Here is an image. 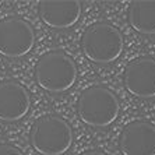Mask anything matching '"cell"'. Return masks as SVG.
<instances>
[{"mask_svg": "<svg viewBox=\"0 0 155 155\" xmlns=\"http://www.w3.org/2000/svg\"><path fill=\"white\" fill-rule=\"evenodd\" d=\"M35 80L48 92H64L77 80V66L69 54L61 51H51L42 54L35 66Z\"/></svg>", "mask_w": 155, "mask_h": 155, "instance_id": "6da1fadb", "label": "cell"}, {"mask_svg": "<svg viewBox=\"0 0 155 155\" xmlns=\"http://www.w3.org/2000/svg\"><path fill=\"white\" fill-rule=\"evenodd\" d=\"M119 99L112 91L102 85H92L83 91L77 102V113L85 124L106 127L119 116Z\"/></svg>", "mask_w": 155, "mask_h": 155, "instance_id": "7a4b0ae2", "label": "cell"}, {"mask_svg": "<svg viewBox=\"0 0 155 155\" xmlns=\"http://www.w3.org/2000/svg\"><path fill=\"white\" fill-rule=\"evenodd\" d=\"M81 48L88 60L106 64L119 58L124 48V39L119 29L109 22H95L85 29Z\"/></svg>", "mask_w": 155, "mask_h": 155, "instance_id": "3957f363", "label": "cell"}, {"mask_svg": "<svg viewBox=\"0 0 155 155\" xmlns=\"http://www.w3.org/2000/svg\"><path fill=\"white\" fill-rule=\"evenodd\" d=\"M31 145L42 155H63L73 143V130L60 116L45 115L34 123L29 133Z\"/></svg>", "mask_w": 155, "mask_h": 155, "instance_id": "277c9868", "label": "cell"}, {"mask_svg": "<svg viewBox=\"0 0 155 155\" xmlns=\"http://www.w3.org/2000/svg\"><path fill=\"white\" fill-rule=\"evenodd\" d=\"M35 46V31L28 21L8 17L0 21V54L22 58Z\"/></svg>", "mask_w": 155, "mask_h": 155, "instance_id": "5b68a950", "label": "cell"}, {"mask_svg": "<svg viewBox=\"0 0 155 155\" xmlns=\"http://www.w3.org/2000/svg\"><path fill=\"white\" fill-rule=\"evenodd\" d=\"M123 83L131 95L138 98L155 97V59L143 56L131 60L124 69Z\"/></svg>", "mask_w": 155, "mask_h": 155, "instance_id": "8992f818", "label": "cell"}, {"mask_svg": "<svg viewBox=\"0 0 155 155\" xmlns=\"http://www.w3.org/2000/svg\"><path fill=\"white\" fill-rule=\"evenodd\" d=\"M119 147L123 155H155V126L143 120L129 123L120 133Z\"/></svg>", "mask_w": 155, "mask_h": 155, "instance_id": "52a82bcc", "label": "cell"}, {"mask_svg": "<svg viewBox=\"0 0 155 155\" xmlns=\"http://www.w3.org/2000/svg\"><path fill=\"white\" fill-rule=\"evenodd\" d=\"M31 98L28 91L14 80L0 81V120L17 122L28 113Z\"/></svg>", "mask_w": 155, "mask_h": 155, "instance_id": "ba28073f", "label": "cell"}, {"mask_svg": "<svg viewBox=\"0 0 155 155\" xmlns=\"http://www.w3.org/2000/svg\"><path fill=\"white\" fill-rule=\"evenodd\" d=\"M80 15H81V3L77 0L39 2V17L51 28H70L78 21Z\"/></svg>", "mask_w": 155, "mask_h": 155, "instance_id": "9c48e42d", "label": "cell"}, {"mask_svg": "<svg viewBox=\"0 0 155 155\" xmlns=\"http://www.w3.org/2000/svg\"><path fill=\"white\" fill-rule=\"evenodd\" d=\"M127 18L134 31L143 35H155V0L131 2Z\"/></svg>", "mask_w": 155, "mask_h": 155, "instance_id": "30bf717a", "label": "cell"}, {"mask_svg": "<svg viewBox=\"0 0 155 155\" xmlns=\"http://www.w3.org/2000/svg\"><path fill=\"white\" fill-rule=\"evenodd\" d=\"M0 155H24V154L14 145L0 144Z\"/></svg>", "mask_w": 155, "mask_h": 155, "instance_id": "8fae6325", "label": "cell"}, {"mask_svg": "<svg viewBox=\"0 0 155 155\" xmlns=\"http://www.w3.org/2000/svg\"><path fill=\"white\" fill-rule=\"evenodd\" d=\"M80 155H106V154L102 152V151H98V150H91V151H85V152H83V154H80Z\"/></svg>", "mask_w": 155, "mask_h": 155, "instance_id": "7c38bea8", "label": "cell"}]
</instances>
